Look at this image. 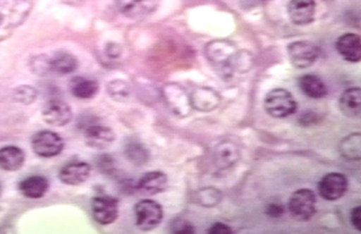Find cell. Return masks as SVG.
Segmentation results:
<instances>
[{"instance_id": "6da1fadb", "label": "cell", "mask_w": 361, "mask_h": 234, "mask_svg": "<svg viewBox=\"0 0 361 234\" xmlns=\"http://www.w3.org/2000/svg\"><path fill=\"white\" fill-rule=\"evenodd\" d=\"M32 7L33 0H0V42L27 20Z\"/></svg>"}, {"instance_id": "7a4b0ae2", "label": "cell", "mask_w": 361, "mask_h": 234, "mask_svg": "<svg viewBox=\"0 0 361 234\" xmlns=\"http://www.w3.org/2000/svg\"><path fill=\"white\" fill-rule=\"evenodd\" d=\"M264 108L269 116L284 118L297 112L298 102L288 90L278 88L267 93L264 101Z\"/></svg>"}, {"instance_id": "3957f363", "label": "cell", "mask_w": 361, "mask_h": 234, "mask_svg": "<svg viewBox=\"0 0 361 234\" xmlns=\"http://www.w3.org/2000/svg\"><path fill=\"white\" fill-rule=\"evenodd\" d=\"M78 61L73 55L67 52H58L51 58L39 57L34 61V70L40 75L65 76L74 73Z\"/></svg>"}, {"instance_id": "277c9868", "label": "cell", "mask_w": 361, "mask_h": 234, "mask_svg": "<svg viewBox=\"0 0 361 234\" xmlns=\"http://www.w3.org/2000/svg\"><path fill=\"white\" fill-rule=\"evenodd\" d=\"M317 198L310 189H300L292 193L288 202L291 216L298 221H310L316 214Z\"/></svg>"}, {"instance_id": "5b68a950", "label": "cell", "mask_w": 361, "mask_h": 234, "mask_svg": "<svg viewBox=\"0 0 361 234\" xmlns=\"http://www.w3.org/2000/svg\"><path fill=\"white\" fill-rule=\"evenodd\" d=\"M135 223L138 229L148 232L161 223L164 211L161 206L152 199H142L135 205Z\"/></svg>"}, {"instance_id": "8992f818", "label": "cell", "mask_w": 361, "mask_h": 234, "mask_svg": "<svg viewBox=\"0 0 361 234\" xmlns=\"http://www.w3.org/2000/svg\"><path fill=\"white\" fill-rule=\"evenodd\" d=\"M289 61L295 68H307L312 66L319 58L320 49L310 42H295L288 46Z\"/></svg>"}, {"instance_id": "52a82bcc", "label": "cell", "mask_w": 361, "mask_h": 234, "mask_svg": "<svg viewBox=\"0 0 361 234\" xmlns=\"http://www.w3.org/2000/svg\"><path fill=\"white\" fill-rule=\"evenodd\" d=\"M33 152L39 157L51 158L61 154L64 148L63 140L51 130H42L31 140Z\"/></svg>"}, {"instance_id": "ba28073f", "label": "cell", "mask_w": 361, "mask_h": 234, "mask_svg": "<svg viewBox=\"0 0 361 234\" xmlns=\"http://www.w3.org/2000/svg\"><path fill=\"white\" fill-rule=\"evenodd\" d=\"M348 182L344 174L331 173L326 174L319 183V195L329 202H335L343 197L347 192Z\"/></svg>"}, {"instance_id": "9c48e42d", "label": "cell", "mask_w": 361, "mask_h": 234, "mask_svg": "<svg viewBox=\"0 0 361 234\" xmlns=\"http://www.w3.org/2000/svg\"><path fill=\"white\" fill-rule=\"evenodd\" d=\"M92 216L102 226L114 223L119 214V202L111 196H97L92 202Z\"/></svg>"}, {"instance_id": "30bf717a", "label": "cell", "mask_w": 361, "mask_h": 234, "mask_svg": "<svg viewBox=\"0 0 361 234\" xmlns=\"http://www.w3.org/2000/svg\"><path fill=\"white\" fill-rule=\"evenodd\" d=\"M42 117L51 126L61 127L70 123L73 112L66 102L53 99L46 103L43 108Z\"/></svg>"}, {"instance_id": "8fae6325", "label": "cell", "mask_w": 361, "mask_h": 234, "mask_svg": "<svg viewBox=\"0 0 361 234\" xmlns=\"http://www.w3.org/2000/svg\"><path fill=\"white\" fill-rule=\"evenodd\" d=\"M159 0H115L117 11L127 18H139L157 11Z\"/></svg>"}, {"instance_id": "7c38bea8", "label": "cell", "mask_w": 361, "mask_h": 234, "mask_svg": "<svg viewBox=\"0 0 361 234\" xmlns=\"http://www.w3.org/2000/svg\"><path fill=\"white\" fill-rule=\"evenodd\" d=\"M288 12L292 23L297 26H307L315 18V0H290Z\"/></svg>"}, {"instance_id": "4fadbf2b", "label": "cell", "mask_w": 361, "mask_h": 234, "mask_svg": "<svg viewBox=\"0 0 361 234\" xmlns=\"http://www.w3.org/2000/svg\"><path fill=\"white\" fill-rule=\"evenodd\" d=\"M336 49L344 61L357 63L361 58L360 36L355 33L343 34L336 42Z\"/></svg>"}, {"instance_id": "5bb4252c", "label": "cell", "mask_w": 361, "mask_h": 234, "mask_svg": "<svg viewBox=\"0 0 361 234\" xmlns=\"http://www.w3.org/2000/svg\"><path fill=\"white\" fill-rule=\"evenodd\" d=\"M90 164L85 161H73L65 165L60 171V179L67 185H80L86 182L90 174Z\"/></svg>"}, {"instance_id": "9a60e30c", "label": "cell", "mask_w": 361, "mask_h": 234, "mask_svg": "<svg viewBox=\"0 0 361 234\" xmlns=\"http://www.w3.org/2000/svg\"><path fill=\"white\" fill-rule=\"evenodd\" d=\"M87 144L93 149H104L114 142L115 135L110 128L102 125H92L85 130Z\"/></svg>"}, {"instance_id": "2e32d148", "label": "cell", "mask_w": 361, "mask_h": 234, "mask_svg": "<svg viewBox=\"0 0 361 234\" xmlns=\"http://www.w3.org/2000/svg\"><path fill=\"white\" fill-rule=\"evenodd\" d=\"M207 55L216 67L226 70L231 58L235 57V48L228 42H214L207 47Z\"/></svg>"}, {"instance_id": "e0dca14e", "label": "cell", "mask_w": 361, "mask_h": 234, "mask_svg": "<svg viewBox=\"0 0 361 234\" xmlns=\"http://www.w3.org/2000/svg\"><path fill=\"white\" fill-rule=\"evenodd\" d=\"M168 179L161 171H150L142 176L138 182L139 192L147 196L157 195L166 190Z\"/></svg>"}, {"instance_id": "ac0fdd59", "label": "cell", "mask_w": 361, "mask_h": 234, "mask_svg": "<svg viewBox=\"0 0 361 234\" xmlns=\"http://www.w3.org/2000/svg\"><path fill=\"white\" fill-rule=\"evenodd\" d=\"M339 109L348 118H360L361 112V90L357 87L345 90L339 99Z\"/></svg>"}, {"instance_id": "d6986e66", "label": "cell", "mask_w": 361, "mask_h": 234, "mask_svg": "<svg viewBox=\"0 0 361 234\" xmlns=\"http://www.w3.org/2000/svg\"><path fill=\"white\" fill-rule=\"evenodd\" d=\"M49 188V180L45 177L35 176L21 180L18 189L21 195L29 199L42 198Z\"/></svg>"}, {"instance_id": "ffe728a7", "label": "cell", "mask_w": 361, "mask_h": 234, "mask_svg": "<svg viewBox=\"0 0 361 234\" xmlns=\"http://www.w3.org/2000/svg\"><path fill=\"white\" fill-rule=\"evenodd\" d=\"M298 85L302 92L309 98L319 99L328 95V88L317 75H304L298 80Z\"/></svg>"}, {"instance_id": "44dd1931", "label": "cell", "mask_w": 361, "mask_h": 234, "mask_svg": "<svg viewBox=\"0 0 361 234\" xmlns=\"http://www.w3.org/2000/svg\"><path fill=\"white\" fill-rule=\"evenodd\" d=\"M25 161L23 149L16 146H6L0 149V168L7 171L20 170Z\"/></svg>"}, {"instance_id": "7402d4cb", "label": "cell", "mask_w": 361, "mask_h": 234, "mask_svg": "<svg viewBox=\"0 0 361 234\" xmlns=\"http://www.w3.org/2000/svg\"><path fill=\"white\" fill-rule=\"evenodd\" d=\"M70 88L71 93L77 98L90 99L97 94L99 84L97 81L88 78L76 77L71 80Z\"/></svg>"}, {"instance_id": "603a6c76", "label": "cell", "mask_w": 361, "mask_h": 234, "mask_svg": "<svg viewBox=\"0 0 361 234\" xmlns=\"http://www.w3.org/2000/svg\"><path fill=\"white\" fill-rule=\"evenodd\" d=\"M341 151L342 155L348 159V160H360V134H351L348 138L342 140Z\"/></svg>"}, {"instance_id": "cb8c5ba5", "label": "cell", "mask_w": 361, "mask_h": 234, "mask_svg": "<svg viewBox=\"0 0 361 234\" xmlns=\"http://www.w3.org/2000/svg\"><path fill=\"white\" fill-rule=\"evenodd\" d=\"M192 99L195 104L202 105L205 101L212 108L214 104L217 105L219 102V95L214 90L208 88L196 90Z\"/></svg>"}, {"instance_id": "d4e9b609", "label": "cell", "mask_w": 361, "mask_h": 234, "mask_svg": "<svg viewBox=\"0 0 361 234\" xmlns=\"http://www.w3.org/2000/svg\"><path fill=\"white\" fill-rule=\"evenodd\" d=\"M108 92L114 99L123 101L130 96V87L123 80L111 81L108 85Z\"/></svg>"}, {"instance_id": "484cf974", "label": "cell", "mask_w": 361, "mask_h": 234, "mask_svg": "<svg viewBox=\"0 0 361 234\" xmlns=\"http://www.w3.org/2000/svg\"><path fill=\"white\" fill-rule=\"evenodd\" d=\"M126 155L130 161L138 165L145 164L148 159V154L145 149L136 143L127 147Z\"/></svg>"}, {"instance_id": "4316f807", "label": "cell", "mask_w": 361, "mask_h": 234, "mask_svg": "<svg viewBox=\"0 0 361 234\" xmlns=\"http://www.w3.org/2000/svg\"><path fill=\"white\" fill-rule=\"evenodd\" d=\"M14 99L23 104H31L35 101L37 92L30 86H20L14 90Z\"/></svg>"}, {"instance_id": "83f0119b", "label": "cell", "mask_w": 361, "mask_h": 234, "mask_svg": "<svg viewBox=\"0 0 361 234\" xmlns=\"http://www.w3.org/2000/svg\"><path fill=\"white\" fill-rule=\"evenodd\" d=\"M219 157L220 160H222L221 162H224V164H233V161L235 160V156H238V152L236 151L235 147L233 144H229V143H224L223 145H220L219 148Z\"/></svg>"}, {"instance_id": "f1b7e54d", "label": "cell", "mask_w": 361, "mask_h": 234, "mask_svg": "<svg viewBox=\"0 0 361 234\" xmlns=\"http://www.w3.org/2000/svg\"><path fill=\"white\" fill-rule=\"evenodd\" d=\"M173 233H195L194 226L188 221L183 220H174L171 226Z\"/></svg>"}, {"instance_id": "f546056e", "label": "cell", "mask_w": 361, "mask_h": 234, "mask_svg": "<svg viewBox=\"0 0 361 234\" xmlns=\"http://www.w3.org/2000/svg\"><path fill=\"white\" fill-rule=\"evenodd\" d=\"M266 214L269 215V217L279 218L285 214V209L281 204H270L267 205Z\"/></svg>"}, {"instance_id": "4dcf8cb0", "label": "cell", "mask_w": 361, "mask_h": 234, "mask_svg": "<svg viewBox=\"0 0 361 234\" xmlns=\"http://www.w3.org/2000/svg\"><path fill=\"white\" fill-rule=\"evenodd\" d=\"M350 221L353 226L359 232H361V207L357 206L350 212Z\"/></svg>"}, {"instance_id": "1f68e13d", "label": "cell", "mask_w": 361, "mask_h": 234, "mask_svg": "<svg viewBox=\"0 0 361 234\" xmlns=\"http://www.w3.org/2000/svg\"><path fill=\"white\" fill-rule=\"evenodd\" d=\"M208 233H222V234H227V233H232L233 230H231V228H230L228 226H226V224L223 223H216L213 224L210 227L209 230H208Z\"/></svg>"}, {"instance_id": "d6a6232c", "label": "cell", "mask_w": 361, "mask_h": 234, "mask_svg": "<svg viewBox=\"0 0 361 234\" xmlns=\"http://www.w3.org/2000/svg\"><path fill=\"white\" fill-rule=\"evenodd\" d=\"M106 51H107V54L111 58L119 57L121 54L120 47L117 44H109L107 48H106Z\"/></svg>"}, {"instance_id": "836d02e7", "label": "cell", "mask_w": 361, "mask_h": 234, "mask_svg": "<svg viewBox=\"0 0 361 234\" xmlns=\"http://www.w3.org/2000/svg\"><path fill=\"white\" fill-rule=\"evenodd\" d=\"M0 193H1V184H0Z\"/></svg>"}]
</instances>
